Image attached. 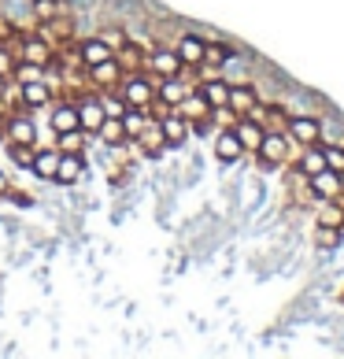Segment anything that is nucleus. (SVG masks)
Wrapping results in <instances>:
<instances>
[{
    "label": "nucleus",
    "mask_w": 344,
    "mask_h": 359,
    "mask_svg": "<svg viewBox=\"0 0 344 359\" xmlns=\"http://www.w3.org/2000/svg\"><path fill=\"white\" fill-rule=\"evenodd\" d=\"M118 93H123V100L130 104V108H144V111H149L156 104V86L144 74H137V71H130L123 82H118Z\"/></svg>",
    "instance_id": "f257e3e1"
},
{
    "label": "nucleus",
    "mask_w": 344,
    "mask_h": 359,
    "mask_svg": "<svg viewBox=\"0 0 344 359\" xmlns=\"http://www.w3.org/2000/svg\"><path fill=\"white\" fill-rule=\"evenodd\" d=\"M149 71H152L156 78H174V74L185 71V63H181V56H178L174 48L160 45V48L149 52ZM181 78H185V74H181Z\"/></svg>",
    "instance_id": "f03ea898"
},
{
    "label": "nucleus",
    "mask_w": 344,
    "mask_h": 359,
    "mask_svg": "<svg viewBox=\"0 0 344 359\" xmlns=\"http://www.w3.org/2000/svg\"><path fill=\"white\" fill-rule=\"evenodd\" d=\"M137 144H141V152L144 156H163L167 149H170V144H167V137H163V126H160V118H149V123H144V130H141V134L134 137Z\"/></svg>",
    "instance_id": "7ed1b4c3"
},
{
    "label": "nucleus",
    "mask_w": 344,
    "mask_h": 359,
    "mask_svg": "<svg viewBox=\"0 0 344 359\" xmlns=\"http://www.w3.org/2000/svg\"><path fill=\"white\" fill-rule=\"evenodd\" d=\"M123 63H118L115 56L111 60H104L97 63V67H89V82L97 86V89H118V82H123Z\"/></svg>",
    "instance_id": "20e7f679"
},
{
    "label": "nucleus",
    "mask_w": 344,
    "mask_h": 359,
    "mask_svg": "<svg viewBox=\"0 0 344 359\" xmlns=\"http://www.w3.org/2000/svg\"><path fill=\"white\" fill-rule=\"evenodd\" d=\"M4 137L15 144H37V123L30 115H11L4 123Z\"/></svg>",
    "instance_id": "39448f33"
},
{
    "label": "nucleus",
    "mask_w": 344,
    "mask_h": 359,
    "mask_svg": "<svg viewBox=\"0 0 344 359\" xmlns=\"http://www.w3.org/2000/svg\"><path fill=\"white\" fill-rule=\"evenodd\" d=\"M104 118H108V115H104V104H100V97H85V100H78V126H82L89 137L100 130Z\"/></svg>",
    "instance_id": "423d86ee"
},
{
    "label": "nucleus",
    "mask_w": 344,
    "mask_h": 359,
    "mask_svg": "<svg viewBox=\"0 0 344 359\" xmlns=\"http://www.w3.org/2000/svg\"><path fill=\"white\" fill-rule=\"evenodd\" d=\"M204 48H207V41L200 34H181L178 45H174V52L181 56L185 67H200V63H204Z\"/></svg>",
    "instance_id": "0eeeda50"
},
{
    "label": "nucleus",
    "mask_w": 344,
    "mask_h": 359,
    "mask_svg": "<svg viewBox=\"0 0 344 359\" xmlns=\"http://www.w3.org/2000/svg\"><path fill=\"white\" fill-rule=\"evenodd\" d=\"M160 126H163V137H167L170 149H178V144H185V137H189V130H193L189 118H181L174 108H170V111L160 118Z\"/></svg>",
    "instance_id": "6e6552de"
},
{
    "label": "nucleus",
    "mask_w": 344,
    "mask_h": 359,
    "mask_svg": "<svg viewBox=\"0 0 344 359\" xmlns=\"http://www.w3.org/2000/svg\"><path fill=\"white\" fill-rule=\"evenodd\" d=\"M174 111L181 118H189V123H200V118H211V104L204 100V93L196 89V93H185L181 104H174Z\"/></svg>",
    "instance_id": "1a4fd4ad"
},
{
    "label": "nucleus",
    "mask_w": 344,
    "mask_h": 359,
    "mask_svg": "<svg viewBox=\"0 0 344 359\" xmlns=\"http://www.w3.org/2000/svg\"><path fill=\"white\" fill-rule=\"evenodd\" d=\"M19 104H22V108H34V111H37V108H45V104H52V89H48L45 78L19 86Z\"/></svg>",
    "instance_id": "9d476101"
},
{
    "label": "nucleus",
    "mask_w": 344,
    "mask_h": 359,
    "mask_svg": "<svg viewBox=\"0 0 344 359\" xmlns=\"http://www.w3.org/2000/svg\"><path fill=\"white\" fill-rule=\"evenodd\" d=\"M82 175H85V156H82V152H60L56 182H60V185H74Z\"/></svg>",
    "instance_id": "9b49d317"
},
{
    "label": "nucleus",
    "mask_w": 344,
    "mask_h": 359,
    "mask_svg": "<svg viewBox=\"0 0 344 359\" xmlns=\"http://www.w3.org/2000/svg\"><path fill=\"white\" fill-rule=\"evenodd\" d=\"M19 60H34V63H48L52 60V45L37 34H22L19 37Z\"/></svg>",
    "instance_id": "f8f14e48"
},
{
    "label": "nucleus",
    "mask_w": 344,
    "mask_h": 359,
    "mask_svg": "<svg viewBox=\"0 0 344 359\" xmlns=\"http://www.w3.org/2000/svg\"><path fill=\"white\" fill-rule=\"evenodd\" d=\"M34 178L41 182H56V170H60V149H34Z\"/></svg>",
    "instance_id": "ddd939ff"
},
{
    "label": "nucleus",
    "mask_w": 344,
    "mask_h": 359,
    "mask_svg": "<svg viewBox=\"0 0 344 359\" xmlns=\"http://www.w3.org/2000/svg\"><path fill=\"white\" fill-rule=\"evenodd\" d=\"M233 134L241 137V144H245V152H259V144H263V134H267V126L263 123H256V118H237V126H233Z\"/></svg>",
    "instance_id": "4468645a"
},
{
    "label": "nucleus",
    "mask_w": 344,
    "mask_h": 359,
    "mask_svg": "<svg viewBox=\"0 0 344 359\" xmlns=\"http://www.w3.org/2000/svg\"><path fill=\"white\" fill-rule=\"evenodd\" d=\"M111 56H115V52L100 41V34H97V37H85V41H78V60L85 63V71L97 67V63H104V60H111Z\"/></svg>",
    "instance_id": "2eb2a0df"
},
{
    "label": "nucleus",
    "mask_w": 344,
    "mask_h": 359,
    "mask_svg": "<svg viewBox=\"0 0 344 359\" xmlns=\"http://www.w3.org/2000/svg\"><path fill=\"white\" fill-rule=\"evenodd\" d=\"M289 134H293L300 144H319L322 137V123L315 115H296L293 123H289Z\"/></svg>",
    "instance_id": "dca6fc26"
},
{
    "label": "nucleus",
    "mask_w": 344,
    "mask_h": 359,
    "mask_svg": "<svg viewBox=\"0 0 344 359\" xmlns=\"http://www.w3.org/2000/svg\"><path fill=\"white\" fill-rule=\"evenodd\" d=\"M215 156L222 159V163H237V159L245 156V144H241V137H237L233 130H222V134L215 137Z\"/></svg>",
    "instance_id": "f3484780"
},
{
    "label": "nucleus",
    "mask_w": 344,
    "mask_h": 359,
    "mask_svg": "<svg viewBox=\"0 0 344 359\" xmlns=\"http://www.w3.org/2000/svg\"><path fill=\"white\" fill-rule=\"evenodd\" d=\"M259 156L267 159V163H285L289 159V141H285V134H263V144H259Z\"/></svg>",
    "instance_id": "a211bd4d"
},
{
    "label": "nucleus",
    "mask_w": 344,
    "mask_h": 359,
    "mask_svg": "<svg viewBox=\"0 0 344 359\" xmlns=\"http://www.w3.org/2000/svg\"><path fill=\"white\" fill-rule=\"evenodd\" d=\"M52 130L56 134H67V130H78V104H56L52 108Z\"/></svg>",
    "instance_id": "6ab92c4d"
},
{
    "label": "nucleus",
    "mask_w": 344,
    "mask_h": 359,
    "mask_svg": "<svg viewBox=\"0 0 344 359\" xmlns=\"http://www.w3.org/2000/svg\"><path fill=\"white\" fill-rule=\"evenodd\" d=\"M92 137H100L104 144H108V149H123L126 144V130H123V118H104L100 123V130Z\"/></svg>",
    "instance_id": "aec40b11"
},
{
    "label": "nucleus",
    "mask_w": 344,
    "mask_h": 359,
    "mask_svg": "<svg viewBox=\"0 0 344 359\" xmlns=\"http://www.w3.org/2000/svg\"><path fill=\"white\" fill-rule=\"evenodd\" d=\"M67 11V0H30V19H37V22H52L56 15H63Z\"/></svg>",
    "instance_id": "412c9836"
},
{
    "label": "nucleus",
    "mask_w": 344,
    "mask_h": 359,
    "mask_svg": "<svg viewBox=\"0 0 344 359\" xmlns=\"http://www.w3.org/2000/svg\"><path fill=\"white\" fill-rule=\"evenodd\" d=\"M185 82H181V74H174V78H160V89H156V97H160L167 108H174V104H181V97H185Z\"/></svg>",
    "instance_id": "4be33fe9"
},
{
    "label": "nucleus",
    "mask_w": 344,
    "mask_h": 359,
    "mask_svg": "<svg viewBox=\"0 0 344 359\" xmlns=\"http://www.w3.org/2000/svg\"><path fill=\"white\" fill-rule=\"evenodd\" d=\"M311 193H319L322 196V201H329V196H337L340 193V175H337V170H319V175H315L311 178Z\"/></svg>",
    "instance_id": "5701e85b"
},
{
    "label": "nucleus",
    "mask_w": 344,
    "mask_h": 359,
    "mask_svg": "<svg viewBox=\"0 0 344 359\" xmlns=\"http://www.w3.org/2000/svg\"><path fill=\"white\" fill-rule=\"evenodd\" d=\"M200 93H204V100L211 104V108H222V104H230V86L222 82V78H215V74H207V82L200 86Z\"/></svg>",
    "instance_id": "b1692460"
},
{
    "label": "nucleus",
    "mask_w": 344,
    "mask_h": 359,
    "mask_svg": "<svg viewBox=\"0 0 344 359\" xmlns=\"http://www.w3.org/2000/svg\"><path fill=\"white\" fill-rule=\"evenodd\" d=\"M256 104H259V97H256L252 86H230V108H233L237 115H248Z\"/></svg>",
    "instance_id": "393cba45"
},
{
    "label": "nucleus",
    "mask_w": 344,
    "mask_h": 359,
    "mask_svg": "<svg viewBox=\"0 0 344 359\" xmlns=\"http://www.w3.org/2000/svg\"><path fill=\"white\" fill-rule=\"evenodd\" d=\"M37 78H45V63L15 60V67H11V82H15V86H26V82H37Z\"/></svg>",
    "instance_id": "a878e982"
},
{
    "label": "nucleus",
    "mask_w": 344,
    "mask_h": 359,
    "mask_svg": "<svg viewBox=\"0 0 344 359\" xmlns=\"http://www.w3.org/2000/svg\"><path fill=\"white\" fill-rule=\"evenodd\" d=\"M319 170H326V152L315 149V144H308V152H303V159H300V175L303 178H315Z\"/></svg>",
    "instance_id": "bb28decb"
},
{
    "label": "nucleus",
    "mask_w": 344,
    "mask_h": 359,
    "mask_svg": "<svg viewBox=\"0 0 344 359\" xmlns=\"http://www.w3.org/2000/svg\"><path fill=\"white\" fill-rule=\"evenodd\" d=\"M56 137H60V144H56L60 152H82L85 141H89V134H85L82 126H78V130H67V134H56Z\"/></svg>",
    "instance_id": "cd10ccee"
},
{
    "label": "nucleus",
    "mask_w": 344,
    "mask_h": 359,
    "mask_svg": "<svg viewBox=\"0 0 344 359\" xmlns=\"http://www.w3.org/2000/svg\"><path fill=\"white\" fill-rule=\"evenodd\" d=\"M34 149H37V144H15V141H8V156H11V163L22 167V170H30V167H34Z\"/></svg>",
    "instance_id": "c85d7f7f"
},
{
    "label": "nucleus",
    "mask_w": 344,
    "mask_h": 359,
    "mask_svg": "<svg viewBox=\"0 0 344 359\" xmlns=\"http://www.w3.org/2000/svg\"><path fill=\"white\" fill-rule=\"evenodd\" d=\"M319 222L322 226H337V230H340V226H344V201H333V196H329L326 208L319 211Z\"/></svg>",
    "instance_id": "c756f323"
},
{
    "label": "nucleus",
    "mask_w": 344,
    "mask_h": 359,
    "mask_svg": "<svg viewBox=\"0 0 344 359\" xmlns=\"http://www.w3.org/2000/svg\"><path fill=\"white\" fill-rule=\"evenodd\" d=\"M230 56H233V48L226 41H207V48H204V63H211V67H222Z\"/></svg>",
    "instance_id": "7c9ffc66"
},
{
    "label": "nucleus",
    "mask_w": 344,
    "mask_h": 359,
    "mask_svg": "<svg viewBox=\"0 0 344 359\" xmlns=\"http://www.w3.org/2000/svg\"><path fill=\"white\" fill-rule=\"evenodd\" d=\"M100 104H104V115L108 118H123V111L130 108V104L123 100V93H108V97H100Z\"/></svg>",
    "instance_id": "2f4dec72"
},
{
    "label": "nucleus",
    "mask_w": 344,
    "mask_h": 359,
    "mask_svg": "<svg viewBox=\"0 0 344 359\" xmlns=\"http://www.w3.org/2000/svg\"><path fill=\"white\" fill-rule=\"evenodd\" d=\"M315 241H319L322 248H337L340 245V230L337 226H319V230H315Z\"/></svg>",
    "instance_id": "473e14b6"
},
{
    "label": "nucleus",
    "mask_w": 344,
    "mask_h": 359,
    "mask_svg": "<svg viewBox=\"0 0 344 359\" xmlns=\"http://www.w3.org/2000/svg\"><path fill=\"white\" fill-rule=\"evenodd\" d=\"M100 41L108 45L111 52H118V48L126 45V30H115V26H108V30H100Z\"/></svg>",
    "instance_id": "72a5a7b5"
},
{
    "label": "nucleus",
    "mask_w": 344,
    "mask_h": 359,
    "mask_svg": "<svg viewBox=\"0 0 344 359\" xmlns=\"http://www.w3.org/2000/svg\"><path fill=\"white\" fill-rule=\"evenodd\" d=\"M322 152H326V167L340 175V170H344V149H340V144H329V149H322Z\"/></svg>",
    "instance_id": "f704fd0d"
},
{
    "label": "nucleus",
    "mask_w": 344,
    "mask_h": 359,
    "mask_svg": "<svg viewBox=\"0 0 344 359\" xmlns=\"http://www.w3.org/2000/svg\"><path fill=\"white\" fill-rule=\"evenodd\" d=\"M11 67H15V56L8 45H0V78H11Z\"/></svg>",
    "instance_id": "c9c22d12"
},
{
    "label": "nucleus",
    "mask_w": 344,
    "mask_h": 359,
    "mask_svg": "<svg viewBox=\"0 0 344 359\" xmlns=\"http://www.w3.org/2000/svg\"><path fill=\"white\" fill-rule=\"evenodd\" d=\"M4 86H8V78H0V108H4Z\"/></svg>",
    "instance_id": "e433bc0d"
},
{
    "label": "nucleus",
    "mask_w": 344,
    "mask_h": 359,
    "mask_svg": "<svg viewBox=\"0 0 344 359\" xmlns=\"http://www.w3.org/2000/svg\"><path fill=\"white\" fill-rule=\"evenodd\" d=\"M0 193H8V178H4V170H0Z\"/></svg>",
    "instance_id": "4c0bfd02"
},
{
    "label": "nucleus",
    "mask_w": 344,
    "mask_h": 359,
    "mask_svg": "<svg viewBox=\"0 0 344 359\" xmlns=\"http://www.w3.org/2000/svg\"><path fill=\"white\" fill-rule=\"evenodd\" d=\"M340 189H344V170H340Z\"/></svg>",
    "instance_id": "58836bf2"
}]
</instances>
